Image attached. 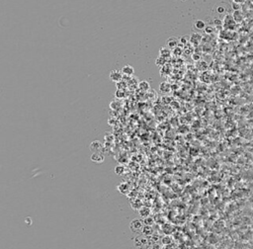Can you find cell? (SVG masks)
Instances as JSON below:
<instances>
[{
	"label": "cell",
	"instance_id": "obj_1",
	"mask_svg": "<svg viewBox=\"0 0 253 249\" xmlns=\"http://www.w3.org/2000/svg\"><path fill=\"white\" fill-rule=\"evenodd\" d=\"M134 246L138 249H147L145 246L148 247V241L143 235H138L134 238Z\"/></svg>",
	"mask_w": 253,
	"mask_h": 249
},
{
	"label": "cell",
	"instance_id": "obj_2",
	"mask_svg": "<svg viewBox=\"0 0 253 249\" xmlns=\"http://www.w3.org/2000/svg\"><path fill=\"white\" fill-rule=\"evenodd\" d=\"M130 227L134 233H140L143 230V222L140 220H134L130 225Z\"/></svg>",
	"mask_w": 253,
	"mask_h": 249
},
{
	"label": "cell",
	"instance_id": "obj_3",
	"mask_svg": "<svg viewBox=\"0 0 253 249\" xmlns=\"http://www.w3.org/2000/svg\"><path fill=\"white\" fill-rule=\"evenodd\" d=\"M123 76L124 75H123L122 71L118 70V69H114V70L110 72V80L112 82L118 83L123 80Z\"/></svg>",
	"mask_w": 253,
	"mask_h": 249
},
{
	"label": "cell",
	"instance_id": "obj_4",
	"mask_svg": "<svg viewBox=\"0 0 253 249\" xmlns=\"http://www.w3.org/2000/svg\"><path fill=\"white\" fill-rule=\"evenodd\" d=\"M90 159H91L92 162L96 163V164H101L105 160V157H104V154L102 152H93Z\"/></svg>",
	"mask_w": 253,
	"mask_h": 249
},
{
	"label": "cell",
	"instance_id": "obj_5",
	"mask_svg": "<svg viewBox=\"0 0 253 249\" xmlns=\"http://www.w3.org/2000/svg\"><path fill=\"white\" fill-rule=\"evenodd\" d=\"M90 150L92 152H101V150L103 149V144L102 142H100L99 140H93V142L90 144Z\"/></svg>",
	"mask_w": 253,
	"mask_h": 249
},
{
	"label": "cell",
	"instance_id": "obj_6",
	"mask_svg": "<svg viewBox=\"0 0 253 249\" xmlns=\"http://www.w3.org/2000/svg\"><path fill=\"white\" fill-rule=\"evenodd\" d=\"M122 71L123 75H126V76H130V77H133L134 74V68L130 64H127V65H124L121 69Z\"/></svg>",
	"mask_w": 253,
	"mask_h": 249
},
{
	"label": "cell",
	"instance_id": "obj_7",
	"mask_svg": "<svg viewBox=\"0 0 253 249\" xmlns=\"http://www.w3.org/2000/svg\"><path fill=\"white\" fill-rule=\"evenodd\" d=\"M166 45H167V48H175L179 45V40H178L177 38H175V37H170V38L167 39Z\"/></svg>",
	"mask_w": 253,
	"mask_h": 249
},
{
	"label": "cell",
	"instance_id": "obj_8",
	"mask_svg": "<svg viewBox=\"0 0 253 249\" xmlns=\"http://www.w3.org/2000/svg\"><path fill=\"white\" fill-rule=\"evenodd\" d=\"M171 90V85L169 84L168 82H161L159 85V91L162 92V93H168Z\"/></svg>",
	"mask_w": 253,
	"mask_h": 249
},
{
	"label": "cell",
	"instance_id": "obj_9",
	"mask_svg": "<svg viewBox=\"0 0 253 249\" xmlns=\"http://www.w3.org/2000/svg\"><path fill=\"white\" fill-rule=\"evenodd\" d=\"M201 40H202V36L198 33H193L191 35V37H190V43L194 44V45L199 44L201 42Z\"/></svg>",
	"mask_w": 253,
	"mask_h": 249
},
{
	"label": "cell",
	"instance_id": "obj_10",
	"mask_svg": "<svg viewBox=\"0 0 253 249\" xmlns=\"http://www.w3.org/2000/svg\"><path fill=\"white\" fill-rule=\"evenodd\" d=\"M170 54H171V50L169 48H166V47H163L161 48L159 50V55L160 56H163V57H168L170 56Z\"/></svg>",
	"mask_w": 253,
	"mask_h": 249
},
{
	"label": "cell",
	"instance_id": "obj_11",
	"mask_svg": "<svg viewBox=\"0 0 253 249\" xmlns=\"http://www.w3.org/2000/svg\"><path fill=\"white\" fill-rule=\"evenodd\" d=\"M138 87H140V89L143 90V91H147V90H149L150 88V84L147 80H143V81L138 82Z\"/></svg>",
	"mask_w": 253,
	"mask_h": 249
},
{
	"label": "cell",
	"instance_id": "obj_12",
	"mask_svg": "<svg viewBox=\"0 0 253 249\" xmlns=\"http://www.w3.org/2000/svg\"><path fill=\"white\" fill-rule=\"evenodd\" d=\"M118 190H119V192L121 194L126 195L128 193V190H129V185H128L127 183H125V182H123V183H121L120 185L118 186Z\"/></svg>",
	"mask_w": 253,
	"mask_h": 249
},
{
	"label": "cell",
	"instance_id": "obj_13",
	"mask_svg": "<svg viewBox=\"0 0 253 249\" xmlns=\"http://www.w3.org/2000/svg\"><path fill=\"white\" fill-rule=\"evenodd\" d=\"M194 26H195V28H196L197 30H205L206 23L204 22L203 20H197V21H195Z\"/></svg>",
	"mask_w": 253,
	"mask_h": 249
},
{
	"label": "cell",
	"instance_id": "obj_14",
	"mask_svg": "<svg viewBox=\"0 0 253 249\" xmlns=\"http://www.w3.org/2000/svg\"><path fill=\"white\" fill-rule=\"evenodd\" d=\"M155 64L158 66H164L166 64V59L163 56H159L157 57L156 59H155Z\"/></svg>",
	"mask_w": 253,
	"mask_h": 249
},
{
	"label": "cell",
	"instance_id": "obj_15",
	"mask_svg": "<svg viewBox=\"0 0 253 249\" xmlns=\"http://www.w3.org/2000/svg\"><path fill=\"white\" fill-rule=\"evenodd\" d=\"M124 170H125V168H124V166H122V165H117L115 167V173L117 175H122L123 173H124Z\"/></svg>",
	"mask_w": 253,
	"mask_h": 249
},
{
	"label": "cell",
	"instance_id": "obj_16",
	"mask_svg": "<svg viewBox=\"0 0 253 249\" xmlns=\"http://www.w3.org/2000/svg\"><path fill=\"white\" fill-rule=\"evenodd\" d=\"M116 97L117 98H123V97H125V93H124V90L122 89H117V91H116Z\"/></svg>",
	"mask_w": 253,
	"mask_h": 249
},
{
	"label": "cell",
	"instance_id": "obj_17",
	"mask_svg": "<svg viewBox=\"0 0 253 249\" xmlns=\"http://www.w3.org/2000/svg\"><path fill=\"white\" fill-rule=\"evenodd\" d=\"M179 41L181 42V43H182V45L184 46V45H186L188 42H190V38H188V37L185 36V37H182V38H181Z\"/></svg>",
	"mask_w": 253,
	"mask_h": 249
},
{
	"label": "cell",
	"instance_id": "obj_18",
	"mask_svg": "<svg viewBox=\"0 0 253 249\" xmlns=\"http://www.w3.org/2000/svg\"><path fill=\"white\" fill-rule=\"evenodd\" d=\"M204 31H205L207 34H212L213 32V28L211 27V26H206V28H205V30H204Z\"/></svg>",
	"mask_w": 253,
	"mask_h": 249
},
{
	"label": "cell",
	"instance_id": "obj_19",
	"mask_svg": "<svg viewBox=\"0 0 253 249\" xmlns=\"http://www.w3.org/2000/svg\"><path fill=\"white\" fill-rule=\"evenodd\" d=\"M233 8H234L235 10H238V9H239V5L236 3H233Z\"/></svg>",
	"mask_w": 253,
	"mask_h": 249
},
{
	"label": "cell",
	"instance_id": "obj_20",
	"mask_svg": "<svg viewBox=\"0 0 253 249\" xmlns=\"http://www.w3.org/2000/svg\"><path fill=\"white\" fill-rule=\"evenodd\" d=\"M224 7H220V8H218V12L219 13H224Z\"/></svg>",
	"mask_w": 253,
	"mask_h": 249
},
{
	"label": "cell",
	"instance_id": "obj_21",
	"mask_svg": "<svg viewBox=\"0 0 253 249\" xmlns=\"http://www.w3.org/2000/svg\"><path fill=\"white\" fill-rule=\"evenodd\" d=\"M215 25H218V24H219V25H222V21L215 19Z\"/></svg>",
	"mask_w": 253,
	"mask_h": 249
}]
</instances>
